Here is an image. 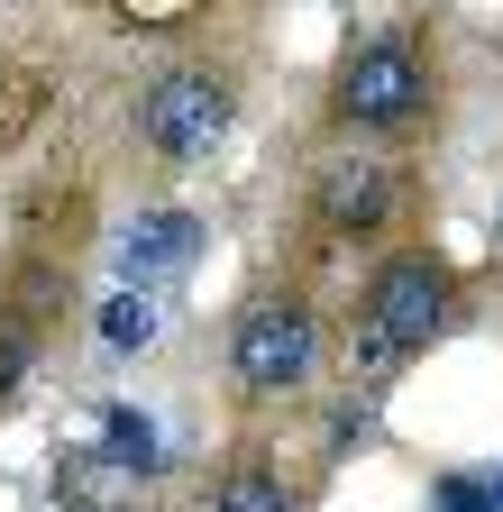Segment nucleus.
<instances>
[{"instance_id": "nucleus-14", "label": "nucleus", "mask_w": 503, "mask_h": 512, "mask_svg": "<svg viewBox=\"0 0 503 512\" xmlns=\"http://www.w3.org/2000/svg\"><path fill=\"white\" fill-rule=\"evenodd\" d=\"M494 256H503V211H494Z\"/></svg>"}, {"instance_id": "nucleus-7", "label": "nucleus", "mask_w": 503, "mask_h": 512, "mask_svg": "<svg viewBox=\"0 0 503 512\" xmlns=\"http://www.w3.org/2000/svg\"><path fill=\"white\" fill-rule=\"evenodd\" d=\"M101 467H119V476H156V467H165L156 421H147V412H110V421H101Z\"/></svg>"}, {"instance_id": "nucleus-10", "label": "nucleus", "mask_w": 503, "mask_h": 512, "mask_svg": "<svg viewBox=\"0 0 503 512\" xmlns=\"http://www.w3.org/2000/svg\"><path fill=\"white\" fill-rule=\"evenodd\" d=\"M430 512H494V485H485V476H439Z\"/></svg>"}, {"instance_id": "nucleus-5", "label": "nucleus", "mask_w": 503, "mask_h": 512, "mask_svg": "<svg viewBox=\"0 0 503 512\" xmlns=\"http://www.w3.org/2000/svg\"><path fill=\"white\" fill-rule=\"evenodd\" d=\"M193 256H202V220H193V211H138V220H119V238H110V266H119V284H129V293L183 275Z\"/></svg>"}, {"instance_id": "nucleus-13", "label": "nucleus", "mask_w": 503, "mask_h": 512, "mask_svg": "<svg viewBox=\"0 0 503 512\" xmlns=\"http://www.w3.org/2000/svg\"><path fill=\"white\" fill-rule=\"evenodd\" d=\"M485 485H494V512H503V467H494V476H485Z\"/></svg>"}, {"instance_id": "nucleus-2", "label": "nucleus", "mask_w": 503, "mask_h": 512, "mask_svg": "<svg viewBox=\"0 0 503 512\" xmlns=\"http://www.w3.org/2000/svg\"><path fill=\"white\" fill-rule=\"evenodd\" d=\"M138 128H147V147H156L165 165H202V156L229 138V83L211 74V64H174V74L147 83Z\"/></svg>"}, {"instance_id": "nucleus-4", "label": "nucleus", "mask_w": 503, "mask_h": 512, "mask_svg": "<svg viewBox=\"0 0 503 512\" xmlns=\"http://www.w3.org/2000/svg\"><path fill=\"white\" fill-rule=\"evenodd\" d=\"M430 92V64L412 37H366L348 64H339V119L348 128H403Z\"/></svg>"}, {"instance_id": "nucleus-11", "label": "nucleus", "mask_w": 503, "mask_h": 512, "mask_svg": "<svg viewBox=\"0 0 503 512\" xmlns=\"http://www.w3.org/2000/svg\"><path fill=\"white\" fill-rule=\"evenodd\" d=\"M119 19H138V28H174V19H193L202 0H110Z\"/></svg>"}, {"instance_id": "nucleus-9", "label": "nucleus", "mask_w": 503, "mask_h": 512, "mask_svg": "<svg viewBox=\"0 0 503 512\" xmlns=\"http://www.w3.org/2000/svg\"><path fill=\"white\" fill-rule=\"evenodd\" d=\"M211 512H293V494H284V476H266V467H238Z\"/></svg>"}, {"instance_id": "nucleus-8", "label": "nucleus", "mask_w": 503, "mask_h": 512, "mask_svg": "<svg viewBox=\"0 0 503 512\" xmlns=\"http://www.w3.org/2000/svg\"><path fill=\"white\" fill-rule=\"evenodd\" d=\"M101 339L110 348H147L156 339V293H110L101 302Z\"/></svg>"}, {"instance_id": "nucleus-3", "label": "nucleus", "mask_w": 503, "mask_h": 512, "mask_svg": "<svg viewBox=\"0 0 503 512\" xmlns=\"http://www.w3.org/2000/svg\"><path fill=\"white\" fill-rule=\"evenodd\" d=\"M229 366L247 394H293V384H311V366H321V330H311L302 302H257L238 311L229 330Z\"/></svg>"}, {"instance_id": "nucleus-12", "label": "nucleus", "mask_w": 503, "mask_h": 512, "mask_svg": "<svg viewBox=\"0 0 503 512\" xmlns=\"http://www.w3.org/2000/svg\"><path fill=\"white\" fill-rule=\"evenodd\" d=\"M19 375H28V330H10V320H0V394H10Z\"/></svg>"}, {"instance_id": "nucleus-6", "label": "nucleus", "mask_w": 503, "mask_h": 512, "mask_svg": "<svg viewBox=\"0 0 503 512\" xmlns=\"http://www.w3.org/2000/svg\"><path fill=\"white\" fill-rule=\"evenodd\" d=\"M321 220L330 229H385L394 220V165L375 147H339L321 174Z\"/></svg>"}, {"instance_id": "nucleus-1", "label": "nucleus", "mask_w": 503, "mask_h": 512, "mask_svg": "<svg viewBox=\"0 0 503 512\" xmlns=\"http://www.w3.org/2000/svg\"><path fill=\"white\" fill-rule=\"evenodd\" d=\"M449 330V266L439 256H394L385 275L366 284V320H357V366L394 375L412 348H430Z\"/></svg>"}]
</instances>
